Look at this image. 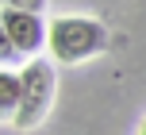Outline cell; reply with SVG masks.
I'll use <instances>...</instances> for the list:
<instances>
[{
  "label": "cell",
  "mask_w": 146,
  "mask_h": 135,
  "mask_svg": "<svg viewBox=\"0 0 146 135\" xmlns=\"http://www.w3.org/2000/svg\"><path fill=\"white\" fill-rule=\"evenodd\" d=\"M139 135H146V120H142V128H139Z\"/></svg>",
  "instance_id": "7"
},
{
  "label": "cell",
  "mask_w": 146,
  "mask_h": 135,
  "mask_svg": "<svg viewBox=\"0 0 146 135\" xmlns=\"http://www.w3.org/2000/svg\"><path fill=\"white\" fill-rule=\"evenodd\" d=\"M46 39H50L54 62H62V66H77V62H88V58L108 50V27L100 19H88V15H62V19H54Z\"/></svg>",
  "instance_id": "1"
},
{
  "label": "cell",
  "mask_w": 146,
  "mask_h": 135,
  "mask_svg": "<svg viewBox=\"0 0 146 135\" xmlns=\"http://www.w3.org/2000/svg\"><path fill=\"white\" fill-rule=\"evenodd\" d=\"M19 74H12V70H0V120H12L15 124V112H19Z\"/></svg>",
  "instance_id": "4"
},
{
  "label": "cell",
  "mask_w": 146,
  "mask_h": 135,
  "mask_svg": "<svg viewBox=\"0 0 146 135\" xmlns=\"http://www.w3.org/2000/svg\"><path fill=\"white\" fill-rule=\"evenodd\" d=\"M4 8H19V12H42L46 0H4Z\"/></svg>",
  "instance_id": "6"
},
{
  "label": "cell",
  "mask_w": 146,
  "mask_h": 135,
  "mask_svg": "<svg viewBox=\"0 0 146 135\" xmlns=\"http://www.w3.org/2000/svg\"><path fill=\"white\" fill-rule=\"evenodd\" d=\"M0 23H4L8 39L15 43V50L27 54V58H35L38 46L46 43V23L38 12H19V8H4L0 12Z\"/></svg>",
  "instance_id": "3"
},
{
  "label": "cell",
  "mask_w": 146,
  "mask_h": 135,
  "mask_svg": "<svg viewBox=\"0 0 146 135\" xmlns=\"http://www.w3.org/2000/svg\"><path fill=\"white\" fill-rule=\"evenodd\" d=\"M23 54L15 50V43L8 39V31H4V23H0V66H12V62H19Z\"/></svg>",
  "instance_id": "5"
},
{
  "label": "cell",
  "mask_w": 146,
  "mask_h": 135,
  "mask_svg": "<svg viewBox=\"0 0 146 135\" xmlns=\"http://www.w3.org/2000/svg\"><path fill=\"white\" fill-rule=\"evenodd\" d=\"M19 85H23V93H19L15 128L31 131V128H38L46 120V112L54 104V66L46 58H31L23 66V74H19Z\"/></svg>",
  "instance_id": "2"
}]
</instances>
